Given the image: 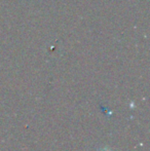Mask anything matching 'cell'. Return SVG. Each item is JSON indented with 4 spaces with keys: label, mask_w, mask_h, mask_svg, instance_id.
Segmentation results:
<instances>
[{
    "label": "cell",
    "mask_w": 150,
    "mask_h": 151,
    "mask_svg": "<svg viewBox=\"0 0 150 151\" xmlns=\"http://www.w3.org/2000/svg\"><path fill=\"white\" fill-rule=\"evenodd\" d=\"M98 151H113V150H111L110 148H108V147H103V148H100Z\"/></svg>",
    "instance_id": "obj_1"
}]
</instances>
